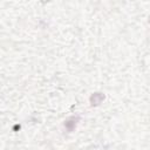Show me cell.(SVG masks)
I'll use <instances>...</instances> for the list:
<instances>
[{
  "instance_id": "cell-3",
  "label": "cell",
  "mask_w": 150,
  "mask_h": 150,
  "mask_svg": "<svg viewBox=\"0 0 150 150\" xmlns=\"http://www.w3.org/2000/svg\"><path fill=\"white\" fill-rule=\"evenodd\" d=\"M149 19H150V18H149ZM149 23H150V20H149Z\"/></svg>"
},
{
  "instance_id": "cell-2",
  "label": "cell",
  "mask_w": 150,
  "mask_h": 150,
  "mask_svg": "<svg viewBox=\"0 0 150 150\" xmlns=\"http://www.w3.org/2000/svg\"><path fill=\"white\" fill-rule=\"evenodd\" d=\"M104 100V95L102 93H95L90 96V103L91 105H98Z\"/></svg>"
},
{
  "instance_id": "cell-1",
  "label": "cell",
  "mask_w": 150,
  "mask_h": 150,
  "mask_svg": "<svg viewBox=\"0 0 150 150\" xmlns=\"http://www.w3.org/2000/svg\"><path fill=\"white\" fill-rule=\"evenodd\" d=\"M77 121H79V117L76 116H73V117H69L66 122H64V127H66V129L68 130V131H73L74 129H75V127H76V124H77Z\"/></svg>"
}]
</instances>
